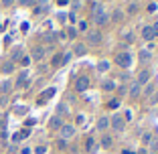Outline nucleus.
<instances>
[{
	"label": "nucleus",
	"instance_id": "f257e3e1",
	"mask_svg": "<svg viewBox=\"0 0 158 154\" xmlns=\"http://www.w3.org/2000/svg\"><path fill=\"white\" fill-rule=\"evenodd\" d=\"M93 20H95V24H106V20H107V12H106V8H103L102 4H95L93 6Z\"/></svg>",
	"mask_w": 158,
	"mask_h": 154
},
{
	"label": "nucleus",
	"instance_id": "f03ea898",
	"mask_svg": "<svg viewBox=\"0 0 158 154\" xmlns=\"http://www.w3.org/2000/svg\"><path fill=\"white\" fill-rule=\"evenodd\" d=\"M59 134H61V140H67V138H73V134H75V128L73 126H61L59 128Z\"/></svg>",
	"mask_w": 158,
	"mask_h": 154
},
{
	"label": "nucleus",
	"instance_id": "7ed1b4c3",
	"mask_svg": "<svg viewBox=\"0 0 158 154\" xmlns=\"http://www.w3.org/2000/svg\"><path fill=\"white\" fill-rule=\"evenodd\" d=\"M116 63L120 67H130L132 65V57L128 55V53H120V55L116 57Z\"/></svg>",
	"mask_w": 158,
	"mask_h": 154
},
{
	"label": "nucleus",
	"instance_id": "20e7f679",
	"mask_svg": "<svg viewBox=\"0 0 158 154\" xmlns=\"http://www.w3.org/2000/svg\"><path fill=\"white\" fill-rule=\"evenodd\" d=\"M87 43L89 45H99V43H102V33H99V31L87 33Z\"/></svg>",
	"mask_w": 158,
	"mask_h": 154
},
{
	"label": "nucleus",
	"instance_id": "39448f33",
	"mask_svg": "<svg viewBox=\"0 0 158 154\" xmlns=\"http://www.w3.org/2000/svg\"><path fill=\"white\" fill-rule=\"evenodd\" d=\"M112 126H114V130H116V132H122V130H124V126H126L124 118H122V116H114L112 118Z\"/></svg>",
	"mask_w": 158,
	"mask_h": 154
},
{
	"label": "nucleus",
	"instance_id": "423d86ee",
	"mask_svg": "<svg viewBox=\"0 0 158 154\" xmlns=\"http://www.w3.org/2000/svg\"><path fill=\"white\" fill-rule=\"evenodd\" d=\"M87 87H89V79L87 77H79L77 83H75V89H77V91H85Z\"/></svg>",
	"mask_w": 158,
	"mask_h": 154
},
{
	"label": "nucleus",
	"instance_id": "0eeeda50",
	"mask_svg": "<svg viewBox=\"0 0 158 154\" xmlns=\"http://www.w3.org/2000/svg\"><path fill=\"white\" fill-rule=\"evenodd\" d=\"M148 79H150V73H148V71H140L136 83H138V85H144V83H148Z\"/></svg>",
	"mask_w": 158,
	"mask_h": 154
},
{
	"label": "nucleus",
	"instance_id": "6e6552de",
	"mask_svg": "<svg viewBox=\"0 0 158 154\" xmlns=\"http://www.w3.org/2000/svg\"><path fill=\"white\" fill-rule=\"evenodd\" d=\"M53 95H55V89H53V87H49L47 91H43V94H41V98H39V103L47 102V99H49V98H53Z\"/></svg>",
	"mask_w": 158,
	"mask_h": 154
},
{
	"label": "nucleus",
	"instance_id": "1a4fd4ad",
	"mask_svg": "<svg viewBox=\"0 0 158 154\" xmlns=\"http://www.w3.org/2000/svg\"><path fill=\"white\" fill-rule=\"evenodd\" d=\"M43 57H45V47H37V49H33V59H35V61H41Z\"/></svg>",
	"mask_w": 158,
	"mask_h": 154
},
{
	"label": "nucleus",
	"instance_id": "9d476101",
	"mask_svg": "<svg viewBox=\"0 0 158 154\" xmlns=\"http://www.w3.org/2000/svg\"><path fill=\"white\" fill-rule=\"evenodd\" d=\"M73 51H75V55H79V57H81V55H85V53H87V47H85L83 43H77Z\"/></svg>",
	"mask_w": 158,
	"mask_h": 154
},
{
	"label": "nucleus",
	"instance_id": "9b49d317",
	"mask_svg": "<svg viewBox=\"0 0 158 154\" xmlns=\"http://www.w3.org/2000/svg\"><path fill=\"white\" fill-rule=\"evenodd\" d=\"M27 79H28V73H27V71H23V73L19 75V79H16V85H19V87L27 85Z\"/></svg>",
	"mask_w": 158,
	"mask_h": 154
},
{
	"label": "nucleus",
	"instance_id": "f8f14e48",
	"mask_svg": "<svg viewBox=\"0 0 158 154\" xmlns=\"http://www.w3.org/2000/svg\"><path fill=\"white\" fill-rule=\"evenodd\" d=\"M10 89H12V83H10V81H2V85H0V94L6 95Z\"/></svg>",
	"mask_w": 158,
	"mask_h": 154
},
{
	"label": "nucleus",
	"instance_id": "ddd939ff",
	"mask_svg": "<svg viewBox=\"0 0 158 154\" xmlns=\"http://www.w3.org/2000/svg\"><path fill=\"white\" fill-rule=\"evenodd\" d=\"M107 126H110V120H107L106 116H103V118H99V120H98V130H106Z\"/></svg>",
	"mask_w": 158,
	"mask_h": 154
},
{
	"label": "nucleus",
	"instance_id": "4468645a",
	"mask_svg": "<svg viewBox=\"0 0 158 154\" xmlns=\"http://www.w3.org/2000/svg\"><path fill=\"white\" fill-rule=\"evenodd\" d=\"M140 87H142V85H138V83L132 85V89H130V98H132V99H136V98L140 95Z\"/></svg>",
	"mask_w": 158,
	"mask_h": 154
},
{
	"label": "nucleus",
	"instance_id": "2eb2a0df",
	"mask_svg": "<svg viewBox=\"0 0 158 154\" xmlns=\"http://www.w3.org/2000/svg\"><path fill=\"white\" fill-rule=\"evenodd\" d=\"M49 126H51V128H57V130H59V128L63 126V124H61V118H59V116L51 118V122H49Z\"/></svg>",
	"mask_w": 158,
	"mask_h": 154
},
{
	"label": "nucleus",
	"instance_id": "dca6fc26",
	"mask_svg": "<svg viewBox=\"0 0 158 154\" xmlns=\"http://www.w3.org/2000/svg\"><path fill=\"white\" fill-rule=\"evenodd\" d=\"M142 37H144L146 41H150V39H154V33H152V27H146L144 31H142Z\"/></svg>",
	"mask_w": 158,
	"mask_h": 154
},
{
	"label": "nucleus",
	"instance_id": "f3484780",
	"mask_svg": "<svg viewBox=\"0 0 158 154\" xmlns=\"http://www.w3.org/2000/svg\"><path fill=\"white\" fill-rule=\"evenodd\" d=\"M12 71H14V63L12 61H8V63L2 65V73H12Z\"/></svg>",
	"mask_w": 158,
	"mask_h": 154
},
{
	"label": "nucleus",
	"instance_id": "a211bd4d",
	"mask_svg": "<svg viewBox=\"0 0 158 154\" xmlns=\"http://www.w3.org/2000/svg\"><path fill=\"white\" fill-rule=\"evenodd\" d=\"M19 59H23V49L16 47V49L12 51V61H19Z\"/></svg>",
	"mask_w": 158,
	"mask_h": 154
},
{
	"label": "nucleus",
	"instance_id": "6ab92c4d",
	"mask_svg": "<svg viewBox=\"0 0 158 154\" xmlns=\"http://www.w3.org/2000/svg\"><path fill=\"white\" fill-rule=\"evenodd\" d=\"M102 87L106 89V91H112V89H116V85H114V81H103Z\"/></svg>",
	"mask_w": 158,
	"mask_h": 154
},
{
	"label": "nucleus",
	"instance_id": "aec40b11",
	"mask_svg": "<svg viewBox=\"0 0 158 154\" xmlns=\"http://www.w3.org/2000/svg\"><path fill=\"white\" fill-rule=\"evenodd\" d=\"M110 69V63H107V61H99L98 63V71H107Z\"/></svg>",
	"mask_w": 158,
	"mask_h": 154
},
{
	"label": "nucleus",
	"instance_id": "412c9836",
	"mask_svg": "<svg viewBox=\"0 0 158 154\" xmlns=\"http://www.w3.org/2000/svg\"><path fill=\"white\" fill-rule=\"evenodd\" d=\"M102 146L103 148H110V146H112V138H110V136H103L102 138Z\"/></svg>",
	"mask_w": 158,
	"mask_h": 154
},
{
	"label": "nucleus",
	"instance_id": "4be33fe9",
	"mask_svg": "<svg viewBox=\"0 0 158 154\" xmlns=\"http://www.w3.org/2000/svg\"><path fill=\"white\" fill-rule=\"evenodd\" d=\"M138 59H140V61H148V59H150V51H140Z\"/></svg>",
	"mask_w": 158,
	"mask_h": 154
},
{
	"label": "nucleus",
	"instance_id": "5701e85b",
	"mask_svg": "<svg viewBox=\"0 0 158 154\" xmlns=\"http://www.w3.org/2000/svg\"><path fill=\"white\" fill-rule=\"evenodd\" d=\"M6 134H8V132H6V122H0V136L6 138Z\"/></svg>",
	"mask_w": 158,
	"mask_h": 154
},
{
	"label": "nucleus",
	"instance_id": "b1692460",
	"mask_svg": "<svg viewBox=\"0 0 158 154\" xmlns=\"http://www.w3.org/2000/svg\"><path fill=\"white\" fill-rule=\"evenodd\" d=\"M85 146H87V150H89V152H91V150H95V148H93V146H95L93 138H87V140H85Z\"/></svg>",
	"mask_w": 158,
	"mask_h": 154
},
{
	"label": "nucleus",
	"instance_id": "393cba45",
	"mask_svg": "<svg viewBox=\"0 0 158 154\" xmlns=\"http://www.w3.org/2000/svg\"><path fill=\"white\" fill-rule=\"evenodd\" d=\"M57 112L59 114H67V106L65 103H59V106H57Z\"/></svg>",
	"mask_w": 158,
	"mask_h": 154
},
{
	"label": "nucleus",
	"instance_id": "a878e982",
	"mask_svg": "<svg viewBox=\"0 0 158 154\" xmlns=\"http://www.w3.org/2000/svg\"><path fill=\"white\" fill-rule=\"evenodd\" d=\"M35 152H37V154H45L47 152V146H37V148H35Z\"/></svg>",
	"mask_w": 158,
	"mask_h": 154
},
{
	"label": "nucleus",
	"instance_id": "bb28decb",
	"mask_svg": "<svg viewBox=\"0 0 158 154\" xmlns=\"http://www.w3.org/2000/svg\"><path fill=\"white\" fill-rule=\"evenodd\" d=\"M61 61H63V57H61V55H55V59H53V65H59Z\"/></svg>",
	"mask_w": 158,
	"mask_h": 154
},
{
	"label": "nucleus",
	"instance_id": "cd10ccee",
	"mask_svg": "<svg viewBox=\"0 0 158 154\" xmlns=\"http://www.w3.org/2000/svg\"><path fill=\"white\" fill-rule=\"evenodd\" d=\"M128 12H130V14H134V12H136V4H134V2L128 6Z\"/></svg>",
	"mask_w": 158,
	"mask_h": 154
},
{
	"label": "nucleus",
	"instance_id": "c85d7f7f",
	"mask_svg": "<svg viewBox=\"0 0 158 154\" xmlns=\"http://www.w3.org/2000/svg\"><path fill=\"white\" fill-rule=\"evenodd\" d=\"M152 33H154V37H158V23H154V27H152Z\"/></svg>",
	"mask_w": 158,
	"mask_h": 154
},
{
	"label": "nucleus",
	"instance_id": "c756f323",
	"mask_svg": "<svg viewBox=\"0 0 158 154\" xmlns=\"http://www.w3.org/2000/svg\"><path fill=\"white\" fill-rule=\"evenodd\" d=\"M20 63H23V65H28V63H31V59H28V57H23V59H20Z\"/></svg>",
	"mask_w": 158,
	"mask_h": 154
},
{
	"label": "nucleus",
	"instance_id": "7c9ffc66",
	"mask_svg": "<svg viewBox=\"0 0 158 154\" xmlns=\"http://www.w3.org/2000/svg\"><path fill=\"white\" fill-rule=\"evenodd\" d=\"M120 16H122V12H120V10H116V12H114V19L120 20Z\"/></svg>",
	"mask_w": 158,
	"mask_h": 154
},
{
	"label": "nucleus",
	"instance_id": "2f4dec72",
	"mask_svg": "<svg viewBox=\"0 0 158 154\" xmlns=\"http://www.w3.org/2000/svg\"><path fill=\"white\" fill-rule=\"evenodd\" d=\"M20 2H23L24 6H31V4H33V0H20Z\"/></svg>",
	"mask_w": 158,
	"mask_h": 154
},
{
	"label": "nucleus",
	"instance_id": "473e14b6",
	"mask_svg": "<svg viewBox=\"0 0 158 154\" xmlns=\"http://www.w3.org/2000/svg\"><path fill=\"white\" fill-rule=\"evenodd\" d=\"M4 4H6V6H8V4H12V0H4Z\"/></svg>",
	"mask_w": 158,
	"mask_h": 154
},
{
	"label": "nucleus",
	"instance_id": "72a5a7b5",
	"mask_svg": "<svg viewBox=\"0 0 158 154\" xmlns=\"http://www.w3.org/2000/svg\"><path fill=\"white\" fill-rule=\"evenodd\" d=\"M39 2H47V0H39Z\"/></svg>",
	"mask_w": 158,
	"mask_h": 154
}]
</instances>
